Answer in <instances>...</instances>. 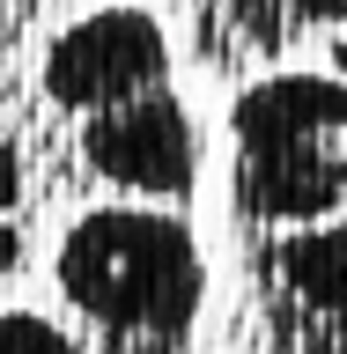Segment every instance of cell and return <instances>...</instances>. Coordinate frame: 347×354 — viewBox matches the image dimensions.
<instances>
[{
	"label": "cell",
	"instance_id": "obj_1",
	"mask_svg": "<svg viewBox=\"0 0 347 354\" xmlns=\"http://www.w3.org/2000/svg\"><path fill=\"white\" fill-rule=\"evenodd\" d=\"M52 288L89 354H193L207 325V251L163 199L82 207L52 251Z\"/></svg>",
	"mask_w": 347,
	"mask_h": 354
},
{
	"label": "cell",
	"instance_id": "obj_2",
	"mask_svg": "<svg viewBox=\"0 0 347 354\" xmlns=\"http://www.w3.org/2000/svg\"><path fill=\"white\" fill-rule=\"evenodd\" d=\"M347 207V74H259L229 104V229Z\"/></svg>",
	"mask_w": 347,
	"mask_h": 354
},
{
	"label": "cell",
	"instance_id": "obj_3",
	"mask_svg": "<svg viewBox=\"0 0 347 354\" xmlns=\"http://www.w3.org/2000/svg\"><path fill=\"white\" fill-rule=\"evenodd\" d=\"M22 140L37 155L44 199L52 192H104V199H163V207H185L199 185V133L185 96L170 88H148V96H126V104L82 111V118H60V111H37L22 118Z\"/></svg>",
	"mask_w": 347,
	"mask_h": 354
},
{
	"label": "cell",
	"instance_id": "obj_4",
	"mask_svg": "<svg viewBox=\"0 0 347 354\" xmlns=\"http://www.w3.org/2000/svg\"><path fill=\"white\" fill-rule=\"evenodd\" d=\"M244 354H347V207L296 229H237Z\"/></svg>",
	"mask_w": 347,
	"mask_h": 354
},
{
	"label": "cell",
	"instance_id": "obj_5",
	"mask_svg": "<svg viewBox=\"0 0 347 354\" xmlns=\"http://www.w3.org/2000/svg\"><path fill=\"white\" fill-rule=\"evenodd\" d=\"M177 44L163 30V15L148 8H89L66 30H52L37 52V111H60V118H82V111L126 104V96H148V88H170Z\"/></svg>",
	"mask_w": 347,
	"mask_h": 354
},
{
	"label": "cell",
	"instance_id": "obj_6",
	"mask_svg": "<svg viewBox=\"0 0 347 354\" xmlns=\"http://www.w3.org/2000/svg\"><path fill=\"white\" fill-rule=\"evenodd\" d=\"M177 44L207 74H259L318 30H347V0H170Z\"/></svg>",
	"mask_w": 347,
	"mask_h": 354
},
{
	"label": "cell",
	"instance_id": "obj_7",
	"mask_svg": "<svg viewBox=\"0 0 347 354\" xmlns=\"http://www.w3.org/2000/svg\"><path fill=\"white\" fill-rule=\"evenodd\" d=\"M0 354H89V339L44 310H0Z\"/></svg>",
	"mask_w": 347,
	"mask_h": 354
},
{
	"label": "cell",
	"instance_id": "obj_8",
	"mask_svg": "<svg viewBox=\"0 0 347 354\" xmlns=\"http://www.w3.org/2000/svg\"><path fill=\"white\" fill-rule=\"evenodd\" d=\"M22 22L30 15H8V8H0V118H8V126H22V118H30V96H37V82H22V59H15Z\"/></svg>",
	"mask_w": 347,
	"mask_h": 354
},
{
	"label": "cell",
	"instance_id": "obj_9",
	"mask_svg": "<svg viewBox=\"0 0 347 354\" xmlns=\"http://www.w3.org/2000/svg\"><path fill=\"white\" fill-rule=\"evenodd\" d=\"M30 214H0V281H15L22 259H30V229H22Z\"/></svg>",
	"mask_w": 347,
	"mask_h": 354
},
{
	"label": "cell",
	"instance_id": "obj_10",
	"mask_svg": "<svg viewBox=\"0 0 347 354\" xmlns=\"http://www.w3.org/2000/svg\"><path fill=\"white\" fill-rule=\"evenodd\" d=\"M8 15H44V8H74V0H0Z\"/></svg>",
	"mask_w": 347,
	"mask_h": 354
}]
</instances>
